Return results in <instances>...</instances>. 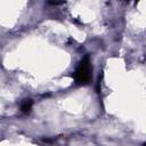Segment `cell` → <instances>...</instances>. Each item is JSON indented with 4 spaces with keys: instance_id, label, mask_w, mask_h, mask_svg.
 <instances>
[{
    "instance_id": "7a4b0ae2",
    "label": "cell",
    "mask_w": 146,
    "mask_h": 146,
    "mask_svg": "<svg viewBox=\"0 0 146 146\" xmlns=\"http://www.w3.org/2000/svg\"><path fill=\"white\" fill-rule=\"evenodd\" d=\"M32 105H33V102H32L30 98L24 99V100L22 102V104H21V111H22L23 113H29V112L31 111V108H32Z\"/></svg>"
},
{
    "instance_id": "3957f363",
    "label": "cell",
    "mask_w": 146,
    "mask_h": 146,
    "mask_svg": "<svg viewBox=\"0 0 146 146\" xmlns=\"http://www.w3.org/2000/svg\"><path fill=\"white\" fill-rule=\"evenodd\" d=\"M144 146H146V143H145V144H144Z\"/></svg>"
},
{
    "instance_id": "6da1fadb",
    "label": "cell",
    "mask_w": 146,
    "mask_h": 146,
    "mask_svg": "<svg viewBox=\"0 0 146 146\" xmlns=\"http://www.w3.org/2000/svg\"><path fill=\"white\" fill-rule=\"evenodd\" d=\"M73 79L78 84H87L91 79V65L89 56H84L73 73Z\"/></svg>"
}]
</instances>
